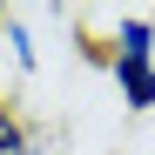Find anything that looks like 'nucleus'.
<instances>
[{"label": "nucleus", "mask_w": 155, "mask_h": 155, "mask_svg": "<svg viewBox=\"0 0 155 155\" xmlns=\"http://www.w3.org/2000/svg\"><path fill=\"white\" fill-rule=\"evenodd\" d=\"M108 68H155V14H121L115 20Z\"/></svg>", "instance_id": "obj_1"}, {"label": "nucleus", "mask_w": 155, "mask_h": 155, "mask_svg": "<svg viewBox=\"0 0 155 155\" xmlns=\"http://www.w3.org/2000/svg\"><path fill=\"white\" fill-rule=\"evenodd\" d=\"M128 115H155V68H108Z\"/></svg>", "instance_id": "obj_2"}, {"label": "nucleus", "mask_w": 155, "mask_h": 155, "mask_svg": "<svg viewBox=\"0 0 155 155\" xmlns=\"http://www.w3.org/2000/svg\"><path fill=\"white\" fill-rule=\"evenodd\" d=\"M0 54L14 61V74H34L41 68V47H34V27L20 14H7V34H0Z\"/></svg>", "instance_id": "obj_3"}, {"label": "nucleus", "mask_w": 155, "mask_h": 155, "mask_svg": "<svg viewBox=\"0 0 155 155\" xmlns=\"http://www.w3.org/2000/svg\"><path fill=\"white\" fill-rule=\"evenodd\" d=\"M0 155H34V135H27V121H20L7 101H0Z\"/></svg>", "instance_id": "obj_4"}, {"label": "nucleus", "mask_w": 155, "mask_h": 155, "mask_svg": "<svg viewBox=\"0 0 155 155\" xmlns=\"http://www.w3.org/2000/svg\"><path fill=\"white\" fill-rule=\"evenodd\" d=\"M0 34H7V7H0Z\"/></svg>", "instance_id": "obj_5"}]
</instances>
